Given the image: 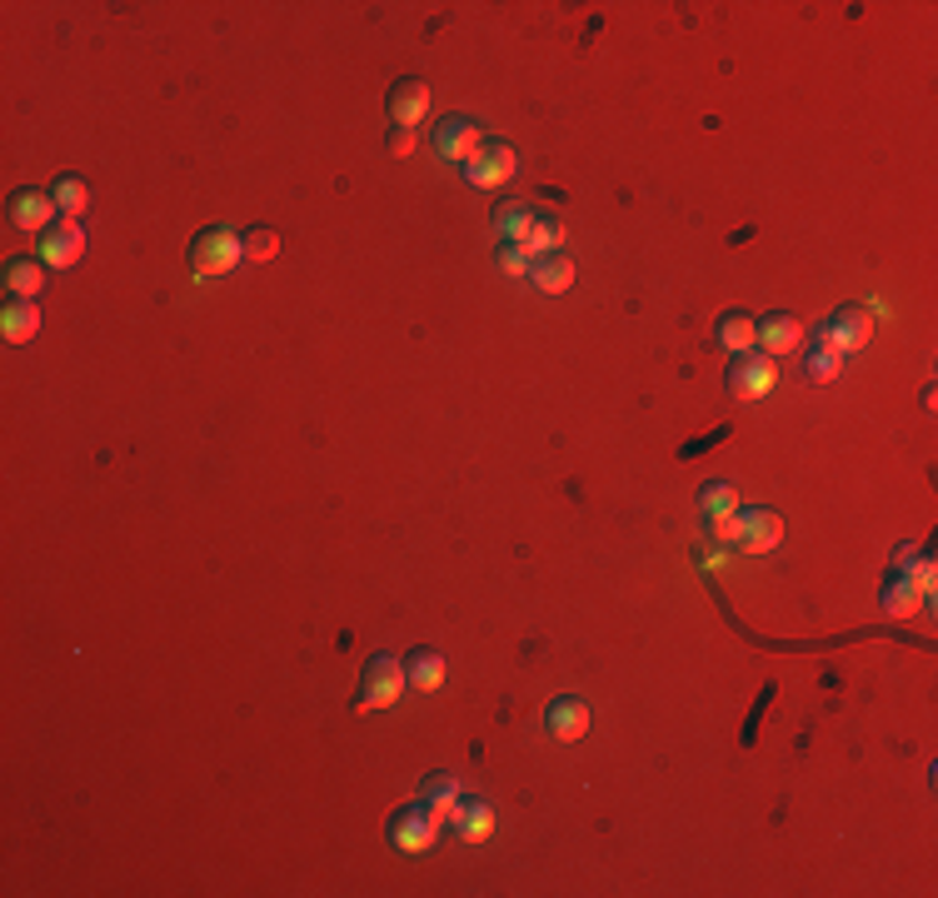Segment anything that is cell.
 Wrapping results in <instances>:
<instances>
[{
	"instance_id": "cell-1",
	"label": "cell",
	"mask_w": 938,
	"mask_h": 898,
	"mask_svg": "<svg viewBox=\"0 0 938 898\" xmlns=\"http://www.w3.org/2000/svg\"><path fill=\"white\" fill-rule=\"evenodd\" d=\"M245 260V240L230 225H210L190 240V275L195 280H215V275H230Z\"/></svg>"
},
{
	"instance_id": "cell-2",
	"label": "cell",
	"mask_w": 938,
	"mask_h": 898,
	"mask_svg": "<svg viewBox=\"0 0 938 898\" xmlns=\"http://www.w3.org/2000/svg\"><path fill=\"white\" fill-rule=\"evenodd\" d=\"M714 534L719 540H739L744 554H769L783 540V520L774 510H739V514H729V520H719Z\"/></svg>"
},
{
	"instance_id": "cell-3",
	"label": "cell",
	"mask_w": 938,
	"mask_h": 898,
	"mask_svg": "<svg viewBox=\"0 0 938 898\" xmlns=\"http://www.w3.org/2000/svg\"><path fill=\"white\" fill-rule=\"evenodd\" d=\"M440 823H445V819H440L425 799H415V803H405V809L389 813L385 833H389V843H395L399 853H425V849H435Z\"/></svg>"
},
{
	"instance_id": "cell-4",
	"label": "cell",
	"mask_w": 938,
	"mask_h": 898,
	"mask_svg": "<svg viewBox=\"0 0 938 898\" xmlns=\"http://www.w3.org/2000/svg\"><path fill=\"white\" fill-rule=\"evenodd\" d=\"M399 689H405V664L389 654H375L365 664V679H359V699L355 709H385L399 699Z\"/></svg>"
},
{
	"instance_id": "cell-5",
	"label": "cell",
	"mask_w": 938,
	"mask_h": 898,
	"mask_svg": "<svg viewBox=\"0 0 938 898\" xmlns=\"http://www.w3.org/2000/svg\"><path fill=\"white\" fill-rule=\"evenodd\" d=\"M774 355H764V349H744V355H734V365H729V395L734 399H764L769 389H774Z\"/></svg>"
},
{
	"instance_id": "cell-6",
	"label": "cell",
	"mask_w": 938,
	"mask_h": 898,
	"mask_svg": "<svg viewBox=\"0 0 938 898\" xmlns=\"http://www.w3.org/2000/svg\"><path fill=\"white\" fill-rule=\"evenodd\" d=\"M823 339H829L839 355H853V349H869V339H873V315L863 305H839L829 319H823V329H819Z\"/></svg>"
},
{
	"instance_id": "cell-7",
	"label": "cell",
	"mask_w": 938,
	"mask_h": 898,
	"mask_svg": "<svg viewBox=\"0 0 938 898\" xmlns=\"http://www.w3.org/2000/svg\"><path fill=\"white\" fill-rule=\"evenodd\" d=\"M484 146V126L480 120H470V116H445L435 126V150H440V160H450V165H470L474 155H480Z\"/></svg>"
},
{
	"instance_id": "cell-8",
	"label": "cell",
	"mask_w": 938,
	"mask_h": 898,
	"mask_svg": "<svg viewBox=\"0 0 938 898\" xmlns=\"http://www.w3.org/2000/svg\"><path fill=\"white\" fill-rule=\"evenodd\" d=\"M510 175H520V155L514 146H504V140H484L480 155L465 165V180L480 185V190H490V185H504Z\"/></svg>"
},
{
	"instance_id": "cell-9",
	"label": "cell",
	"mask_w": 938,
	"mask_h": 898,
	"mask_svg": "<svg viewBox=\"0 0 938 898\" xmlns=\"http://www.w3.org/2000/svg\"><path fill=\"white\" fill-rule=\"evenodd\" d=\"M429 96H435V90H429V80H415V76L395 80V86H389V96H385L389 120H395V126H409V130H415L419 120L429 116Z\"/></svg>"
},
{
	"instance_id": "cell-10",
	"label": "cell",
	"mask_w": 938,
	"mask_h": 898,
	"mask_svg": "<svg viewBox=\"0 0 938 898\" xmlns=\"http://www.w3.org/2000/svg\"><path fill=\"white\" fill-rule=\"evenodd\" d=\"M590 724H594L590 704H584V699H574V694H560V699H550V704H544V729H550L560 744L584 739V734H590Z\"/></svg>"
},
{
	"instance_id": "cell-11",
	"label": "cell",
	"mask_w": 938,
	"mask_h": 898,
	"mask_svg": "<svg viewBox=\"0 0 938 898\" xmlns=\"http://www.w3.org/2000/svg\"><path fill=\"white\" fill-rule=\"evenodd\" d=\"M80 255H86V230H80L76 220H66V215H60V220L50 225L46 235H40V255H36V260L56 265V270H70Z\"/></svg>"
},
{
	"instance_id": "cell-12",
	"label": "cell",
	"mask_w": 938,
	"mask_h": 898,
	"mask_svg": "<svg viewBox=\"0 0 938 898\" xmlns=\"http://www.w3.org/2000/svg\"><path fill=\"white\" fill-rule=\"evenodd\" d=\"M56 215H60V205H56V195L50 190H16L10 195V225L16 230H36V235H46L50 225H56Z\"/></svg>"
},
{
	"instance_id": "cell-13",
	"label": "cell",
	"mask_w": 938,
	"mask_h": 898,
	"mask_svg": "<svg viewBox=\"0 0 938 898\" xmlns=\"http://www.w3.org/2000/svg\"><path fill=\"white\" fill-rule=\"evenodd\" d=\"M450 819H455V833L465 843H480V839H490L494 833V809H490V799H480V793H460V803H455V813H450Z\"/></svg>"
},
{
	"instance_id": "cell-14",
	"label": "cell",
	"mask_w": 938,
	"mask_h": 898,
	"mask_svg": "<svg viewBox=\"0 0 938 898\" xmlns=\"http://www.w3.org/2000/svg\"><path fill=\"white\" fill-rule=\"evenodd\" d=\"M759 345H764V355H789V349L803 345V325L793 315H783V309H774V315L759 319Z\"/></svg>"
},
{
	"instance_id": "cell-15",
	"label": "cell",
	"mask_w": 938,
	"mask_h": 898,
	"mask_svg": "<svg viewBox=\"0 0 938 898\" xmlns=\"http://www.w3.org/2000/svg\"><path fill=\"white\" fill-rule=\"evenodd\" d=\"M879 604L889 609L893 619H909V614H919L924 590L914 584V574H909V570H893L889 580H883V590H879Z\"/></svg>"
},
{
	"instance_id": "cell-16",
	"label": "cell",
	"mask_w": 938,
	"mask_h": 898,
	"mask_svg": "<svg viewBox=\"0 0 938 898\" xmlns=\"http://www.w3.org/2000/svg\"><path fill=\"white\" fill-rule=\"evenodd\" d=\"M530 280H534V290H544V295H564L574 285V260L570 255H540V260L530 265Z\"/></svg>"
},
{
	"instance_id": "cell-17",
	"label": "cell",
	"mask_w": 938,
	"mask_h": 898,
	"mask_svg": "<svg viewBox=\"0 0 938 898\" xmlns=\"http://www.w3.org/2000/svg\"><path fill=\"white\" fill-rule=\"evenodd\" d=\"M714 339H719L724 349H734V355H744V349L759 345V319L744 315V309H729V315H719Z\"/></svg>"
},
{
	"instance_id": "cell-18",
	"label": "cell",
	"mask_w": 938,
	"mask_h": 898,
	"mask_svg": "<svg viewBox=\"0 0 938 898\" xmlns=\"http://www.w3.org/2000/svg\"><path fill=\"white\" fill-rule=\"evenodd\" d=\"M0 329H6L10 345H26V339H36L40 335L36 299H6V309H0Z\"/></svg>"
},
{
	"instance_id": "cell-19",
	"label": "cell",
	"mask_w": 938,
	"mask_h": 898,
	"mask_svg": "<svg viewBox=\"0 0 938 898\" xmlns=\"http://www.w3.org/2000/svg\"><path fill=\"white\" fill-rule=\"evenodd\" d=\"M6 290L10 299H36L46 290V260H30V255H20V260L6 265Z\"/></svg>"
},
{
	"instance_id": "cell-20",
	"label": "cell",
	"mask_w": 938,
	"mask_h": 898,
	"mask_svg": "<svg viewBox=\"0 0 938 898\" xmlns=\"http://www.w3.org/2000/svg\"><path fill=\"white\" fill-rule=\"evenodd\" d=\"M405 684L409 689H440L445 684V659L435 654V649H409V659H405Z\"/></svg>"
},
{
	"instance_id": "cell-21",
	"label": "cell",
	"mask_w": 938,
	"mask_h": 898,
	"mask_svg": "<svg viewBox=\"0 0 938 898\" xmlns=\"http://www.w3.org/2000/svg\"><path fill=\"white\" fill-rule=\"evenodd\" d=\"M699 510H704L709 524L729 520V514H739V490H734V484H724V480H709L704 490H699Z\"/></svg>"
},
{
	"instance_id": "cell-22",
	"label": "cell",
	"mask_w": 938,
	"mask_h": 898,
	"mask_svg": "<svg viewBox=\"0 0 938 898\" xmlns=\"http://www.w3.org/2000/svg\"><path fill=\"white\" fill-rule=\"evenodd\" d=\"M419 799H425L440 819H450L455 803H460V779H455V773H429V779L419 783Z\"/></svg>"
},
{
	"instance_id": "cell-23",
	"label": "cell",
	"mask_w": 938,
	"mask_h": 898,
	"mask_svg": "<svg viewBox=\"0 0 938 898\" xmlns=\"http://www.w3.org/2000/svg\"><path fill=\"white\" fill-rule=\"evenodd\" d=\"M534 225V210L524 200H500L494 205V230H500V240H524V230Z\"/></svg>"
},
{
	"instance_id": "cell-24",
	"label": "cell",
	"mask_w": 938,
	"mask_h": 898,
	"mask_svg": "<svg viewBox=\"0 0 938 898\" xmlns=\"http://www.w3.org/2000/svg\"><path fill=\"white\" fill-rule=\"evenodd\" d=\"M50 195H56V205H60V215H66V220H76V215L90 205V185L80 180V175H70V170H66V175H56Z\"/></svg>"
},
{
	"instance_id": "cell-25",
	"label": "cell",
	"mask_w": 938,
	"mask_h": 898,
	"mask_svg": "<svg viewBox=\"0 0 938 898\" xmlns=\"http://www.w3.org/2000/svg\"><path fill=\"white\" fill-rule=\"evenodd\" d=\"M839 359L843 355L823 335H813L809 349H803V369H809V379H819V385H823V379H839Z\"/></svg>"
},
{
	"instance_id": "cell-26",
	"label": "cell",
	"mask_w": 938,
	"mask_h": 898,
	"mask_svg": "<svg viewBox=\"0 0 938 898\" xmlns=\"http://www.w3.org/2000/svg\"><path fill=\"white\" fill-rule=\"evenodd\" d=\"M564 240V230H560V220H550V215H534V225L524 230V250H530V260H540V255H554V245Z\"/></svg>"
},
{
	"instance_id": "cell-27",
	"label": "cell",
	"mask_w": 938,
	"mask_h": 898,
	"mask_svg": "<svg viewBox=\"0 0 938 898\" xmlns=\"http://www.w3.org/2000/svg\"><path fill=\"white\" fill-rule=\"evenodd\" d=\"M240 240H245V260H275V255H280V235H275L270 225H255Z\"/></svg>"
},
{
	"instance_id": "cell-28",
	"label": "cell",
	"mask_w": 938,
	"mask_h": 898,
	"mask_svg": "<svg viewBox=\"0 0 938 898\" xmlns=\"http://www.w3.org/2000/svg\"><path fill=\"white\" fill-rule=\"evenodd\" d=\"M494 265H500L504 275H530V250H524V245H514V240H504L500 245V255H494Z\"/></svg>"
},
{
	"instance_id": "cell-29",
	"label": "cell",
	"mask_w": 938,
	"mask_h": 898,
	"mask_svg": "<svg viewBox=\"0 0 938 898\" xmlns=\"http://www.w3.org/2000/svg\"><path fill=\"white\" fill-rule=\"evenodd\" d=\"M409 150H415V130L395 126V130H389V155H409Z\"/></svg>"
},
{
	"instance_id": "cell-30",
	"label": "cell",
	"mask_w": 938,
	"mask_h": 898,
	"mask_svg": "<svg viewBox=\"0 0 938 898\" xmlns=\"http://www.w3.org/2000/svg\"><path fill=\"white\" fill-rule=\"evenodd\" d=\"M914 560H919V550H914V544H899V550H893V564H899V570H909Z\"/></svg>"
}]
</instances>
